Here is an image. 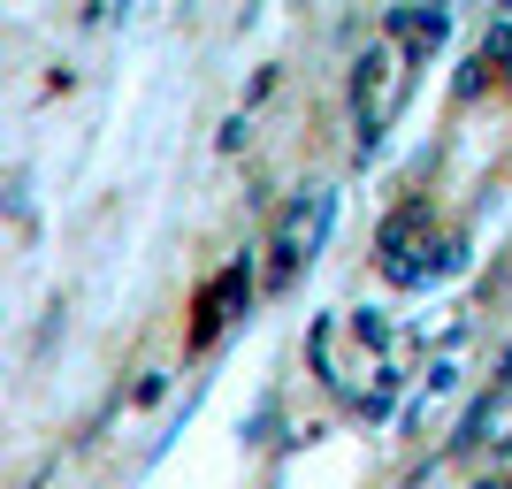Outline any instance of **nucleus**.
<instances>
[{"label":"nucleus","instance_id":"nucleus-1","mask_svg":"<svg viewBox=\"0 0 512 489\" xmlns=\"http://www.w3.org/2000/svg\"><path fill=\"white\" fill-rule=\"evenodd\" d=\"M237 291H245V268H230V276H222V283H214L207 298H199V344H207L214 329H222V321H230V314H222V306H230Z\"/></svg>","mask_w":512,"mask_h":489}]
</instances>
